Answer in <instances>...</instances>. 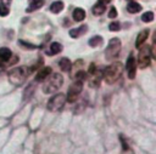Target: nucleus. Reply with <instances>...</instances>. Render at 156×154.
<instances>
[{
  "mask_svg": "<svg viewBox=\"0 0 156 154\" xmlns=\"http://www.w3.org/2000/svg\"><path fill=\"white\" fill-rule=\"evenodd\" d=\"M63 85V76L58 73H51L45 80H44V84H43V92L49 95V93H54L56 92L61 86Z\"/></svg>",
  "mask_w": 156,
  "mask_h": 154,
  "instance_id": "nucleus-1",
  "label": "nucleus"
},
{
  "mask_svg": "<svg viewBox=\"0 0 156 154\" xmlns=\"http://www.w3.org/2000/svg\"><path fill=\"white\" fill-rule=\"evenodd\" d=\"M122 73H123V64L121 62H113L102 72V78L107 84L111 85L119 79Z\"/></svg>",
  "mask_w": 156,
  "mask_h": 154,
  "instance_id": "nucleus-2",
  "label": "nucleus"
},
{
  "mask_svg": "<svg viewBox=\"0 0 156 154\" xmlns=\"http://www.w3.org/2000/svg\"><path fill=\"white\" fill-rule=\"evenodd\" d=\"M28 74H29V70H28V68L24 67V65L13 68V69H11L10 73H9V81H10L12 85H15V86H20V85H22V84L26 81Z\"/></svg>",
  "mask_w": 156,
  "mask_h": 154,
  "instance_id": "nucleus-3",
  "label": "nucleus"
},
{
  "mask_svg": "<svg viewBox=\"0 0 156 154\" xmlns=\"http://www.w3.org/2000/svg\"><path fill=\"white\" fill-rule=\"evenodd\" d=\"M101 79H102V72L100 69L95 68V65L91 63L88 68V73H87V78H85L89 86L93 87V89L99 87L100 82H101Z\"/></svg>",
  "mask_w": 156,
  "mask_h": 154,
  "instance_id": "nucleus-4",
  "label": "nucleus"
},
{
  "mask_svg": "<svg viewBox=\"0 0 156 154\" xmlns=\"http://www.w3.org/2000/svg\"><path fill=\"white\" fill-rule=\"evenodd\" d=\"M121 47H122V44H121V40L118 38H112L110 41H108V45L105 50V57L107 61H112L115 59L119 51H121Z\"/></svg>",
  "mask_w": 156,
  "mask_h": 154,
  "instance_id": "nucleus-5",
  "label": "nucleus"
},
{
  "mask_svg": "<svg viewBox=\"0 0 156 154\" xmlns=\"http://www.w3.org/2000/svg\"><path fill=\"white\" fill-rule=\"evenodd\" d=\"M66 103V96L63 93H56L54 95L49 101H48V104H46V108L50 112H56L58 109H61Z\"/></svg>",
  "mask_w": 156,
  "mask_h": 154,
  "instance_id": "nucleus-6",
  "label": "nucleus"
},
{
  "mask_svg": "<svg viewBox=\"0 0 156 154\" xmlns=\"http://www.w3.org/2000/svg\"><path fill=\"white\" fill-rule=\"evenodd\" d=\"M139 55H138V65L141 69H145L146 67L150 65V61H151V52H150V47L146 46H141L139 47Z\"/></svg>",
  "mask_w": 156,
  "mask_h": 154,
  "instance_id": "nucleus-7",
  "label": "nucleus"
},
{
  "mask_svg": "<svg viewBox=\"0 0 156 154\" xmlns=\"http://www.w3.org/2000/svg\"><path fill=\"white\" fill-rule=\"evenodd\" d=\"M83 90V82L80 81H74L69 89H68V92H67V97H66V101H68L69 103H73L78 99V96L79 93L82 92Z\"/></svg>",
  "mask_w": 156,
  "mask_h": 154,
  "instance_id": "nucleus-8",
  "label": "nucleus"
},
{
  "mask_svg": "<svg viewBox=\"0 0 156 154\" xmlns=\"http://www.w3.org/2000/svg\"><path fill=\"white\" fill-rule=\"evenodd\" d=\"M126 68H127L128 78L129 79H134L135 73H136V62H135V58H134L133 53L129 55V57L127 59V63H126Z\"/></svg>",
  "mask_w": 156,
  "mask_h": 154,
  "instance_id": "nucleus-9",
  "label": "nucleus"
},
{
  "mask_svg": "<svg viewBox=\"0 0 156 154\" xmlns=\"http://www.w3.org/2000/svg\"><path fill=\"white\" fill-rule=\"evenodd\" d=\"M50 74H51V67H43V68L37 73L35 81H37V82H39V81H44Z\"/></svg>",
  "mask_w": 156,
  "mask_h": 154,
  "instance_id": "nucleus-10",
  "label": "nucleus"
},
{
  "mask_svg": "<svg viewBox=\"0 0 156 154\" xmlns=\"http://www.w3.org/2000/svg\"><path fill=\"white\" fill-rule=\"evenodd\" d=\"M147 36H149V29H144V30H141V32L138 34L136 39H135V47H138V49L141 47V46L144 45V42L146 41Z\"/></svg>",
  "mask_w": 156,
  "mask_h": 154,
  "instance_id": "nucleus-11",
  "label": "nucleus"
},
{
  "mask_svg": "<svg viewBox=\"0 0 156 154\" xmlns=\"http://www.w3.org/2000/svg\"><path fill=\"white\" fill-rule=\"evenodd\" d=\"M11 56H12V52H11L10 49H7V47H1L0 49V63L9 62Z\"/></svg>",
  "mask_w": 156,
  "mask_h": 154,
  "instance_id": "nucleus-12",
  "label": "nucleus"
},
{
  "mask_svg": "<svg viewBox=\"0 0 156 154\" xmlns=\"http://www.w3.org/2000/svg\"><path fill=\"white\" fill-rule=\"evenodd\" d=\"M29 5L27 7V12H33L35 10H39L44 5V0H28Z\"/></svg>",
  "mask_w": 156,
  "mask_h": 154,
  "instance_id": "nucleus-13",
  "label": "nucleus"
},
{
  "mask_svg": "<svg viewBox=\"0 0 156 154\" xmlns=\"http://www.w3.org/2000/svg\"><path fill=\"white\" fill-rule=\"evenodd\" d=\"M63 7H65V4H63L61 0L54 1V2L50 5V12L57 15V13H60V12L63 10Z\"/></svg>",
  "mask_w": 156,
  "mask_h": 154,
  "instance_id": "nucleus-14",
  "label": "nucleus"
},
{
  "mask_svg": "<svg viewBox=\"0 0 156 154\" xmlns=\"http://www.w3.org/2000/svg\"><path fill=\"white\" fill-rule=\"evenodd\" d=\"M72 17L76 22H82L84 18H85V11L80 7H77L73 10V13H72Z\"/></svg>",
  "mask_w": 156,
  "mask_h": 154,
  "instance_id": "nucleus-15",
  "label": "nucleus"
},
{
  "mask_svg": "<svg viewBox=\"0 0 156 154\" xmlns=\"http://www.w3.org/2000/svg\"><path fill=\"white\" fill-rule=\"evenodd\" d=\"M87 25H82V27H79V28H73V29H71L69 30V36L71 38H78V36H80V35H83L85 32H87Z\"/></svg>",
  "mask_w": 156,
  "mask_h": 154,
  "instance_id": "nucleus-16",
  "label": "nucleus"
},
{
  "mask_svg": "<svg viewBox=\"0 0 156 154\" xmlns=\"http://www.w3.org/2000/svg\"><path fill=\"white\" fill-rule=\"evenodd\" d=\"M62 49H63V46H62L60 42H52V44L50 45L49 51H48L46 53H48V55H57V53H60V52L62 51Z\"/></svg>",
  "mask_w": 156,
  "mask_h": 154,
  "instance_id": "nucleus-17",
  "label": "nucleus"
},
{
  "mask_svg": "<svg viewBox=\"0 0 156 154\" xmlns=\"http://www.w3.org/2000/svg\"><path fill=\"white\" fill-rule=\"evenodd\" d=\"M58 65H60V68L62 69V72H69L71 68H72L71 61H69L68 58H66V57H63V58H61V59L58 61Z\"/></svg>",
  "mask_w": 156,
  "mask_h": 154,
  "instance_id": "nucleus-18",
  "label": "nucleus"
},
{
  "mask_svg": "<svg viewBox=\"0 0 156 154\" xmlns=\"http://www.w3.org/2000/svg\"><path fill=\"white\" fill-rule=\"evenodd\" d=\"M140 10H141V5L138 4V2H135V1H130L127 5V11L129 13H138Z\"/></svg>",
  "mask_w": 156,
  "mask_h": 154,
  "instance_id": "nucleus-19",
  "label": "nucleus"
},
{
  "mask_svg": "<svg viewBox=\"0 0 156 154\" xmlns=\"http://www.w3.org/2000/svg\"><path fill=\"white\" fill-rule=\"evenodd\" d=\"M105 10H106V6H105V5L96 2V4L93 6L91 12H93V15H94V16H100V15H102V13L105 12Z\"/></svg>",
  "mask_w": 156,
  "mask_h": 154,
  "instance_id": "nucleus-20",
  "label": "nucleus"
},
{
  "mask_svg": "<svg viewBox=\"0 0 156 154\" xmlns=\"http://www.w3.org/2000/svg\"><path fill=\"white\" fill-rule=\"evenodd\" d=\"M89 46H91V47H96V46H99V45H101L102 44V38L100 36V35H95V36H93L91 39H89Z\"/></svg>",
  "mask_w": 156,
  "mask_h": 154,
  "instance_id": "nucleus-21",
  "label": "nucleus"
},
{
  "mask_svg": "<svg viewBox=\"0 0 156 154\" xmlns=\"http://www.w3.org/2000/svg\"><path fill=\"white\" fill-rule=\"evenodd\" d=\"M141 19H143V22H145V23L152 22V21H154V12H152V11H146L145 13H143Z\"/></svg>",
  "mask_w": 156,
  "mask_h": 154,
  "instance_id": "nucleus-22",
  "label": "nucleus"
},
{
  "mask_svg": "<svg viewBox=\"0 0 156 154\" xmlns=\"http://www.w3.org/2000/svg\"><path fill=\"white\" fill-rule=\"evenodd\" d=\"M76 81H80V82H83L84 80H85V78H87V73L84 72V70H79V72H77L76 73Z\"/></svg>",
  "mask_w": 156,
  "mask_h": 154,
  "instance_id": "nucleus-23",
  "label": "nucleus"
},
{
  "mask_svg": "<svg viewBox=\"0 0 156 154\" xmlns=\"http://www.w3.org/2000/svg\"><path fill=\"white\" fill-rule=\"evenodd\" d=\"M9 13H10V10H9V7H7L5 4H0V16L5 17V16H7Z\"/></svg>",
  "mask_w": 156,
  "mask_h": 154,
  "instance_id": "nucleus-24",
  "label": "nucleus"
},
{
  "mask_svg": "<svg viewBox=\"0 0 156 154\" xmlns=\"http://www.w3.org/2000/svg\"><path fill=\"white\" fill-rule=\"evenodd\" d=\"M108 29H110L111 32H117V30H119V23L116 22V21L111 22L110 25H108Z\"/></svg>",
  "mask_w": 156,
  "mask_h": 154,
  "instance_id": "nucleus-25",
  "label": "nucleus"
},
{
  "mask_svg": "<svg viewBox=\"0 0 156 154\" xmlns=\"http://www.w3.org/2000/svg\"><path fill=\"white\" fill-rule=\"evenodd\" d=\"M108 17H110V18H112V19L117 17V10H116V7H111V8H110Z\"/></svg>",
  "mask_w": 156,
  "mask_h": 154,
  "instance_id": "nucleus-26",
  "label": "nucleus"
},
{
  "mask_svg": "<svg viewBox=\"0 0 156 154\" xmlns=\"http://www.w3.org/2000/svg\"><path fill=\"white\" fill-rule=\"evenodd\" d=\"M98 2H99V4H102V5H105V6H106L107 4H110V2H111V0H98Z\"/></svg>",
  "mask_w": 156,
  "mask_h": 154,
  "instance_id": "nucleus-27",
  "label": "nucleus"
}]
</instances>
